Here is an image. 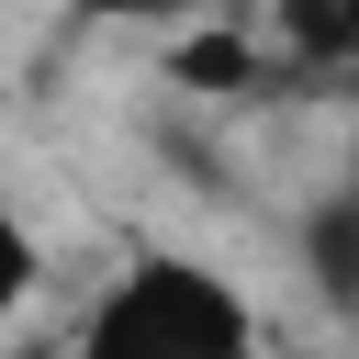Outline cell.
Wrapping results in <instances>:
<instances>
[{
    "mask_svg": "<svg viewBox=\"0 0 359 359\" xmlns=\"http://www.w3.org/2000/svg\"><path fill=\"white\" fill-rule=\"evenodd\" d=\"M56 359H269V303L213 247L146 236L90 280V303L67 314Z\"/></svg>",
    "mask_w": 359,
    "mask_h": 359,
    "instance_id": "obj_1",
    "label": "cell"
},
{
    "mask_svg": "<svg viewBox=\"0 0 359 359\" xmlns=\"http://www.w3.org/2000/svg\"><path fill=\"white\" fill-rule=\"evenodd\" d=\"M45 280H56V247H45L34 202H22V191H11V168H0V337H22V325H34Z\"/></svg>",
    "mask_w": 359,
    "mask_h": 359,
    "instance_id": "obj_2",
    "label": "cell"
},
{
    "mask_svg": "<svg viewBox=\"0 0 359 359\" xmlns=\"http://www.w3.org/2000/svg\"><path fill=\"white\" fill-rule=\"evenodd\" d=\"M280 67H359V0H269Z\"/></svg>",
    "mask_w": 359,
    "mask_h": 359,
    "instance_id": "obj_3",
    "label": "cell"
},
{
    "mask_svg": "<svg viewBox=\"0 0 359 359\" xmlns=\"http://www.w3.org/2000/svg\"><path fill=\"white\" fill-rule=\"evenodd\" d=\"M56 11H79L90 34H202V22H224L236 0H56Z\"/></svg>",
    "mask_w": 359,
    "mask_h": 359,
    "instance_id": "obj_4",
    "label": "cell"
},
{
    "mask_svg": "<svg viewBox=\"0 0 359 359\" xmlns=\"http://www.w3.org/2000/svg\"><path fill=\"white\" fill-rule=\"evenodd\" d=\"M0 359H56V337H0Z\"/></svg>",
    "mask_w": 359,
    "mask_h": 359,
    "instance_id": "obj_5",
    "label": "cell"
}]
</instances>
